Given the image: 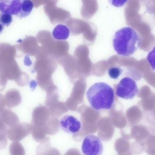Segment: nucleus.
<instances>
[{
	"mask_svg": "<svg viewBox=\"0 0 155 155\" xmlns=\"http://www.w3.org/2000/svg\"><path fill=\"white\" fill-rule=\"evenodd\" d=\"M60 125L64 132L70 134L77 133L82 128L80 121L71 115H65L62 117L60 121Z\"/></svg>",
	"mask_w": 155,
	"mask_h": 155,
	"instance_id": "nucleus-5",
	"label": "nucleus"
},
{
	"mask_svg": "<svg viewBox=\"0 0 155 155\" xmlns=\"http://www.w3.org/2000/svg\"><path fill=\"white\" fill-rule=\"evenodd\" d=\"M33 7V2L31 0H22L21 11L17 17L24 18L28 16L31 12Z\"/></svg>",
	"mask_w": 155,
	"mask_h": 155,
	"instance_id": "nucleus-12",
	"label": "nucleus"
},
{
	"mask_svg": "<svg viewBox=\"0 0 155 155\" xmlns=\"http://www.w3.org/2000/svg\"><path fill=\"white\" fill-rule=\"evenodd\" d=\"M22 0H0V11L17 16L21 7Z\"/></svg>",
	"mask_w": 155,
	"mask_h": 155,
	"instance_id": "nucleus-8",
	"label": "nucleus"
},
{
	"mask_svg": "<svg viewBox=\"0 0 155 155\" xmlns=\"http://www.w3.org/2000/svg\"><path fill=\"white\" fill-rule=\"evenodd\" d=\"M4 29V26L2 24L0 23V34L2 33V32L3 30Z\"/></svg>",
	"mask_w": 155,
	"mask_h": 155,
	"instance_id": "nucleus-23",
	"label": "nucleus"
},
{
	"mask_svg": "<svg viewBox=\"0 0 155 155\" xmlns=\"http://www.w3.org/2000/svg\"><path fill=\"white\" fill-rule=\"evenodd\" d=\"M123 72V70L121 67L114 66L111 67L108 70V74L110 78L113 79H118Z\"/></svg>",
	"mask_w": 155,
	"mask_h": 155,
	"instance_id": "nucleus-14",
	"label": "nucleus"
},
{
	"mask_svg": "<svg viewBox=\"0 0 155 155\" xmlns=\"http://www.w3.org/2000/svg\"><path fill=\"white\" fill-rule=\"evenodd\" d=\"M141 42V37L134 29L125 27L117 31L113 38V45L117 54L128 56L137 51Z\"/></svg>",
	"mask_w": 155,
	"mask_h": 155,
	"instance_id": "nucleus-1",
	"label": "nucleus"
},
{
	"mask_svg": "<svg viewBox=\"0 0 155 155\" xmlns=\"http://www.w3.org/2000/svg\"><path fill=\"white\" fill-rule=\"evenodd\" d=\"M12 22V17L11 15L8 13H0V23L3 25L9 26Z\"/></svg>",
	"mask_w": 155,
	"mask_h": 155,
	"instance_id": "nucleus-15",
	"label": "nucleus"
},
{
	"mask_svg": "<svg viewBox=\"0 0 155 155\" xmlns=\"http://www.w3.org/2000/svg\"><path fill=\"white\" fill-rule=\"evenodd\" d=\"M28 79L27 75L25 73L21 72V74L15 82L19 86H23L27 84Z\"/></svg>",
	"mask_w": 155,
	"mask_h": 155,
	"instance_id": "nucleus-17",
	"label": "nucleus"
},
{
	"mask_svg": "<svg viewBox=\"0 0 155 155\" xmlns=\"http://www.w3.org/2000/svg\"><path fill=\"white\" fill-rule=\"evenodd\" d=\"M128 0H108L111 5L116 7H120L126 4Z\"/></svg>",
	"mask_w": 155,
	"mask_h": 155,
	"instance_id": "nucleus-18",
	"label": "nucleus"
},
{
	"mask_svg": "<svg viewBox=\"0 0 155 155\" xmlns=\"http://www.w3.org/2000/svg\"><path fill=\"white\" fill-rule=\"evenodd\" d=\"M5 102L8 107H15L20 104L21 97L20 92L15 89H10L5 95Z\"/></svg>",
	"mask_w": 155,
	"mask_h": 155,
	"instance_id": "nucleus-9",
	"label": "nucleus"
},
{
	"mask_svg": "<svg viewBox=\"0 0 155 155\" xmlns=\"http://www.w3.org/2000/svg\"><path fill=\"white\" fill-rule=\"evenodd\" d=\"M9 151L12 155H24L25 153L23 147L18 142H14L11 144Z\"/></svg>",
	"mask_w": 155,
	"mask_h": 155,
	"instance_id": "nucleus-13",
	"label": "nucleus"
},
{
	"mask_svg": "<svg viewBox=\"0 0 155 155\" xmlns=\"http://www.w3.org/2000/svg\"><path fill=\"white\" fill-rule=\"evenodd\" d=\"M0 13H1V12H0Z\"/></svg>",
	"mask_w": 155,
	"mask_h": 155,
	"instance_id": "nucleus-24",
	"label": "nucleus"
},
{
	"mask_svg": "<svg viewBox=\"0 0 155 155\" xmlns=\"http://www.w3.org/2000/svg\"><path fill=\"white\" fill-rule=\"evenodd\" d=\"M147 62H149L151 68L155 71V45L153 50L149 52L147 57Z\"/></svg>",
	"mask_w": 155,
	"mask_h": 155,
	"instance_id": "nucleus-16",
	"label": "nucleus"
},
{
	"mask_svg": "<svg viewBox=\"0 0 155 155\" xmlns=\"http://www.w3.org/2000/svg\"><path fill=\"white\" fill-rule=\"evenodd\" d=\"M29 133L28 125L25 123L18 124L12 127H9L7 136L12 142H19Z\"/></svg>",
	"mask_w": 155,
	"mask_h": 155,
	"instance_id": "nucleus-6",
	"label": "nucleus"
},
{
	"mask_svg": "<svg viewBox=\"0 0 155 155\" xmlns=\"http://www.w3.org/2000/svg\"><path fill=\"white\" fill-rule=\"evenodd\" d=\"M7 144V134H0V150H3L5 148Z\"/></svg>",
	"mask_w": 155,
	"mask_h": 155,
	"instance_id": "nucleus-20",
	"label": "nucleus"
},
{
	"mask_svg": "<svg viewBox=\"0 0 155 155\" xmlns=\"http://www.w3.org/2000/svg\"><path fill=\"white\" fill-rule=\"evenodd\" d=\"M8 128L7 126L5 123L2 119L0 117V134H7Z\"/></svg>",
	"mask_w": 155,
	"mask_h": 155,
	"instance_id": "nucleus-21",
	"label": "nucleus"
},
{
	"mask_svg": "<svg viewBox=\"0 0 155 155\" xmlns=\"http://www.w3.org/2000/svg\"><path fill=\"white\" fill-rule=\"evenodd\" d=\"M86 96L91 107L97 111L110 110L114 103V89L103 82L91 86L87 92Z\"/></svg>",
	"mask_w": 155,
	"mask_h": 155,
	"instance_id": "nucleus-2",
	"label": "nucleus"
},
{
	"mask_svg": "<svg viewBox=\"0 0 155 155\" xmlns=\"http://www.w3.org/2000/svg\"><path fill=\"white\" fill-rule=\"evenodd\" d=\"M21 72L15 59L4 63L1 71L8 80L15 81L17 80Z\"/></svg>",
	"mask_w": 155,
	"mask_h": 155,
	"instance_id": "nucleus-7",
	"label": "nucleus"
},
{
	"mask_svg": "<svg viewBox=\"0 0 155 155\" xmlns=\"http://www.w3.org/2000/svg\"><path fill=\"white\" fill-rule=\"evenodd\" d=\"M115 89L116 95L119 98L126 100L133 99L138 93L136 82L130 77L122 78Z\"/></svg>",
	"mask_w": 155,
	"mask_h": 155,
	"instance_id": "nucleus-3",
	"label": "nucleus"
},
{
	"mask_svg": "<svg viewBox=\"0 0 155 155\" xmlns=\"http://www.w3.org/2000/svg\"><path fill=\"white\" fill-rule=\"evenodd\" d=\"M103 150V144L97 136L90 135L84 138L82 145V151L84 154L101 155Z\"/></svg>",
	"mask_w": 155,
	"mask_h": 155,
	"instance_id": "nucleus-4",
	"label": "nucleus"
},
{
	"mask_svg": "<svg viewBox=\"0 0 155 155\" xmlns=\"http://www.w3.org/2000/svg\"><path fill=\"white\" fill-rule=\"evenodd\" d=\"M8 79L2 72H0V92L4 90Z\"/></svg>",
	"mask_w": 155,
	"mask_h": 155,
	"instance_id": "nucleus-19",
	"label": "nucleus"
},
{
	"mask_svg": "<svg viewBox=\"0 0 155 155\" xmlns=\"http://www.w3.org/2000/svg\"><path fill=\"white\" fill-rule=\"evenodd\" d=\"M6 105L5 97L0 93V113L4 110Z\"/></svg>",
	"mask_w": 155,
	"mask_h": 155,
	"instance_id": "nucleus-22",
	"label": "nucleus"
},
{
	"mask_svg": "<svg viewBox=\"0 0 155 155\" xmlns=\"http://www.w3.org/2000/svg\"><path fill=\"white\" fill-rule=\"evenodd\" d=\"M70 29L64 25L59 24L55 26L52 32L54 38L58 40H65L70 35Z\"/></svg>",
	"mask_w": 155,
	"mask_h": 155,
	"instance_id": "nucleus-11",
	"label": "nucleus"
},
{
	"mask_svg": "<svg viewBox=\"0 0 155 155\" xmlns=\"http://www.w3.org/2000/svg\"><path fill=\"white\" fill-rule=\"evenodd\" d=\"M0 117L9 127H12L20 123L18 116L9 109H4L0 113Z\"/></svg>",
	"mask_w": 155,
	"mask_h": 155,
	"instance_id": "nucleus-10",
	"label": "nucleus"
}]
</instances>
